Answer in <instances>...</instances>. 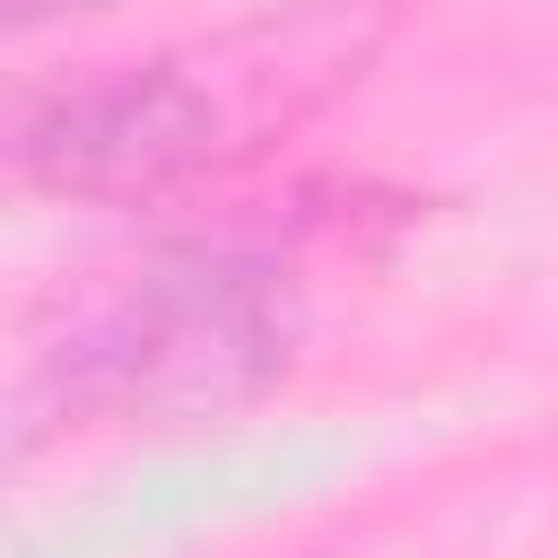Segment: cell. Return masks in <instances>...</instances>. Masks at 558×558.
<instances>
[{
  "mask_svg": "<svg viewBox=\"0 0 558 558\" xmlns=\"http://www.w3.org/2000/svg\"><path fill=\"white\" fill-rule=\"evenodd\" d=\"M384 44V9L366 0H296L148 61H113L35 96L9 131V166L52 201H174L253 157H270L296 122H314Z\"/></svg>",
  "mask_w": 558,
  "mask_h": 558,
  "instance_id": "6da1fadb",
  "label": "cell"
},
{
  "mask_svg": "<svg viewBox=\"0 0 558 558\" xmlns=\"http://www.w3.org/2000/svg\"><path fill=\"white\" fill-rule=\"evenodd\" d=\"M305 331L296 270L262 244L201 235L140 262L122 288H105L61 349L35 357L26 392H52L61 418H218L262 401Z\"/></svg>",
  "mask_w": 558,
  "mask_h": 558,
  "instance_id": "7a4b0ae2",
  "label": "cell"
},
{
  "mask_svg": "<svg viewBox=\"0 0 558 558\" xmlns=\"http://www.w3.org/2000/svg\"><path fill=\"white\" fill-rule=\"evenodd\" d=\"M78 9H113V0H9V26H44V17H78Z\"/></svg>",
  "mask_w": 558,
  "mask_h": 558,
  "instance_id": "3957f363",
  "label": "cell"
}]
</instances>
